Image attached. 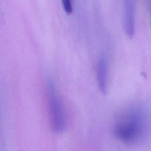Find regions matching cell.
<instances>
[{
  "label": "cell",
  "mask_w": 151,
  "mask_h": 151,
  "mask_svg": "<svg viewBox=\"0 0 151 151\" xmlns=\"http://www.w3.org/2000/svg\"><path fill=\"white\" fill-rule=\"evenodd\" d=\"M46 94L51 126L54 131L61 133L64 130L66 119L64 106L54 82H47Z\"/></svg>",
  "instance_id": "obj_2"
},
{
  "label": "cell",
  "mask_w": 151,
  "mask_h": 151,
  "mask_svg": "<svg viewBox=\"0 0 151 151\" xmlns=\"http://www.w3.org/2000/svg\"><path fill=\"white\" fill-rule=\"evenodd\" d=\"M149 2L150 9V16H151V0H149Z\"/></svg>",
  "instance_id": "obj_6"
},
{
  "label": "cell",
  "mask_w": 151,
  "mask_h": 151,
  "mask_svg": "<svg viewBox=\"0 0 151 151\" xmlns=\"http://www.w3.org/2000/svg\"><path fill=\"white\" fill-rule=\"evenodd\" d=\"M64 11L67 14H71L73 10V0H61Z\"/></svg>",
  "instance_id": "obj_5"
},
{
  "label": "cell",
  "mask_w": 151,
  "mask_h": 151,
  "mask_svg": "<svg viewBox=\"0 0 151 151\" xmlns=\"http://www.w3.org/2000/svg\"><path fill=\"white\" fill-rule=\"evenodd\" d=\"M109 73V66L108 60L105 55H101L96 64V74L98 86L103 94L107 91Z\"/></svg>",
  "instance_id": "obj_3"
},
{
  "label": "cell",
  "mask_w": 151,
  "mask_h": 151,
  "mask_svg": "<svg viewBox=\"0 0 151 151\" xmlns=\"http://www.w3.org/2000/svg\"><path fill=\"white\" fill-rule=\"evenodd\" d=\"M113 133L124 145L143 144L151 136V108L141 103L125 107L115 117Z\"/></svg>",
  "instance_id": "obj_1"
},
{
  "label": "cell",
  "mask_w": 151,
  "mask_h": 151,
  "mask_svg": "<svg viewBox=\"0 0 151 151\" xmlns=\"http://www.w3.org/2000/svg\"><path fill=\"white\" fill-rule=\"evenodd\" d=\"M124 23L126 34L130 38L133 37L135 29V14L133 0H123Z\"/></svg>",
  "instance_id": "obj_4"
}]
</instances>
